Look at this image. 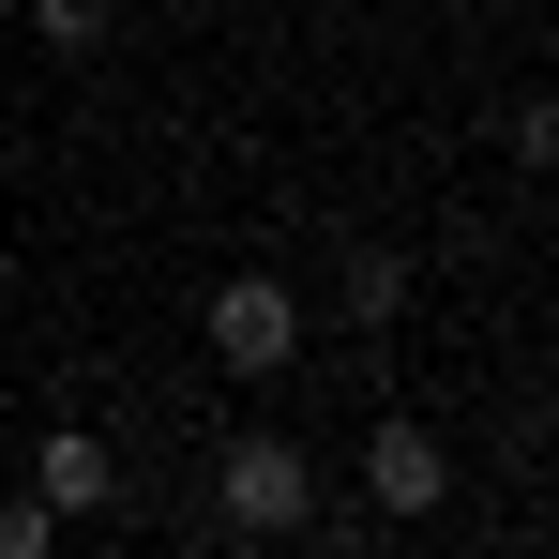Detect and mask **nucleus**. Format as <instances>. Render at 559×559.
Listing matches in <instances>:
<instances>
[{
  "instance_id": "nucleus-1",
  "label": "nucleus",
  "mask_w": 559,
  "mask_h": 559,
  "mask_svg": "<svg viewBox=\"0 0 559 559\" xmlns=\"http://www.w3.org/2000/svg\"><path fill=\"white\" fill-rule=\"evenodd\" d=\"M212 530L227 545H302L318 530V454L302 439H212Z\"/></svg>"
},
{
  "instance_id": "nucleus-2",
  "label": "nucleus",
  "mask_w": 559,
  "mask_h": 559,
  "mask_svg": "<svg viewBox=\"0 0 559 559\" xmlns=\"http://www.w3.org/2000/svg\"><path fill=\"white\" fill-rule=\"evenodd\" d=\"M197 333H212V364H227V378H287L318 318H302V287H287V273H227L212 302H197Z\"/></svg>"
},
{
  "instance_id": "nucleus-3",
  "label": "nucleus",
  "mask_w": 559,
  "mask_h": 559,
  "mask_svg": "<svg viewBox=\"0 0 559 559\" xmlns=\"http://www.w3.org/2000/svg\"><path fill=\"white\" fill-rule=\"evenodd\" d=\"M364 499L393 514V530H408V514H439V499H454V454H439V424H408V408H393V424L364 439Z\"/></svg>"
},
{
  "instance_id": "nucleus-4",
  "label": "nucleus",
  "mask_w": 559,
  "mask_h": 559,
  "mask_svg": "<svg viewBox=\"0 0 559 559\" xmlns=\"http://www.w3.org/2000/svg\"><path fill=\"white\" fill-rule=\"evenodd\" d=\"M106 484H121V468H106V439H92V424H61V439H31V499H46L61 530H76V514H106Z\"/></svg>"
},
{
  "instance_id": "nucleus-5",
  "label": "nucleus",
  "mask_w": 559,
  "mask_h": 559,
  "mask_svg": "<svg viewBox=\"0 0 559 559\" xmlns=\"http://www.w3.org/2000/svg\"><path fill=\"white\" fill-rule=\"evenodd\" d=\"M333 318H348V333H393V318H408V258H393V242H364V258L333 273Z\"/></svg>"
},
{
  "instance_id": "nucleus-6",
  "label": "nucleus",
  "mask_w": 559,
  "mask_h": 559,
  "mask_svg": "<svg viewBox=\"0 0 559 559\" xmlns=\"http://www.w3.org/2000/svg\"><path fill=\"white\" fill-rule=\"evenodd\" d=\"M106 15H121V0H31V46H61V61H92V46H106Z\"/></svg>"
},
{
  "instance_id": "nucleus-7",
  "label": "nucleus",
  "mask_w": 559,
  "mask_h": 559,
  "mask_svg": "<svg viewBox=\"0 0 559 559\" xmlns=\"http://www.w3.org/2000/svg\"><path fill=\"white\" fill-rule=\"evenodd\" d=\"M61 545V514H46V499H0V559H46Z\"/></svg>"
},
{
  "instance_id": "nucleus-8",
  "label": "nucleus",
  "mask_w": 559,
  "mask_h": 559,
  "mask_svg": "<svg viewBox=\"0 0 559 559\" xmlns=\"http://www.w3.org/2000/svg\"><path fill=\"white\" fill-rule=\"evenodd\" d=\"M514 167H559V92H530V106H514Z\"/></svg>"
},
{
  "instance_id": "nucleus-9",
  "label": "nucleus",
  "mask_w": 559,
  "mask_h": 559,
  "mask_svg": "<svg viewBox=\"0 0 559 559\" xmlns=\"http://www.w3.org/2000/svg\"><path fill=\"white\" fill-rule=\"evenodd\" d=\"M545 92H559V61H545Z\"/></svg>"
}]
</instances>
